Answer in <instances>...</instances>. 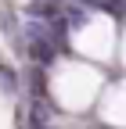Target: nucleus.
Here are the masks:
<instances>
[{
	"instance_id": "f257e3e1",
	"label": "nucleus",
	"mask_w": 126,
	"mask_h": 129,
	"mask_svg": "<svg viewBox=\"0 0 126 129\" xmlns=\"http://www.w3.org/2000/svg\"><path fill=\"white\" fill-rule=\"evenodd\" d=\"M0 90H4L7 97H14V93H18V75H14V68H11V64H0Z\"/></svg>"
}]
</instances>
